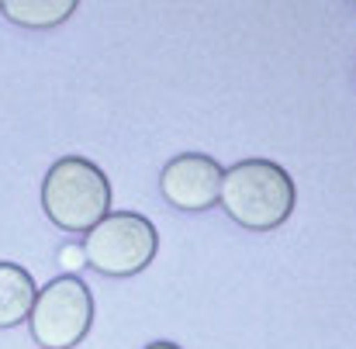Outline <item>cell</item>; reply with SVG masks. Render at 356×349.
Masks as SVG:
<instances>
[{
  "instance_id": "1",
  "label": "cell",
  "mask_w": 356,
  "mask_h": 349,
  "mask_svg": "<svg viewBox=\"0 0 356 349\" xmlns=\"http://www.w3.org/2000/svg\"><path fill=\"white\" fill-rule=\"evenodd\" d=\"M222 208L249 232H270L294 211V180L270 159H245L222 177Z\"/></svg>"
},
{
  "instance_id": "2",
  "label": "cell",
  "mask_w": 356,
  "mask_h": 349,
  "mask_svg": "<svg viewBox=\"0 0 356 349\" xmlns=\"http://www.w3.org/2000/svg\"><path fill=\"white\" fill-rule=\"evenodd\" d=\"M42 208L63 232H90L111 211V184L90 159L66 156L42 184Z\"/></svg>"
},
{
  "instance_id": "3",
  "label": "cell",
  "mask_w": 356,
  "mask_h": 349,
  "mask_svg": "<svg viewBox=\"0 0 356 349\" xmlns=\"http://www.w3.org/2000/svg\"><path fill=\"white\" fill-rule=\"evenodd\" d=\"M94 322V298L80 277H56L35 294L28 325L42 349H73Z\"/></svg>"
},
{
  "instance_id": "4",
  "label": "cell",
  "mask_w": 356,
  "mask_h": 349,
  "mask_svg": "<svg viewBox=\"0 0 356 349\" xmlns=\"http://www.w3.org/2000/svg\"><path fill=\"white\" fill-rule=\"evenodd\" d=\"M159 249V232L149 218L131 215V211H118L108 215L104 222H97L87 242H83V256L87 263L104 273V277H131L142 273L152 256Z\"/></svg>"
},
{
  "instance_id": "5",
  "label": "cell",
  "mask_w": 356,
  "mask_h": 349,
  "mask_svg": "<svg viewBox=\"0 0 356 349\" xmlns=\"http://www.w3.org/2000/svg\"><path fill=\"white\" fill-rule=\"evenodd\" d=\"M222 177H225V170L211 156L187 152V156H177V159H170L163 166L159 190L180 211H204V208H211L218 201Z\"/></svg>"
},
{
  "instance_id": "6",
  "label": "cell",
  "mask_w": 356,
  "mask_h": 349,
  "mask_svg": "<svg viewBox=\"0 0 356 349\" xmlns=\"http://www.w3.org/2000/svg\"><path fill=\"white\" fill-rule=\"evenodd\" d=\"M35 280L17 263H0V329L21 325L35 305Z\"/></svg>"
},
{
  "instance_id": "7",
  "label": "cell",
  "mask_w": 356,
  "mask_h": 349,
  "mask_svg": "<svg viewBox=\"0 0 356 349\" xmlns=\"http://www.w3.org/2000/svg\"><path fill=\"white\" fill-rule=\"evenodd\" d=\"M0 10L14 24L52 28V24H63L76 10V0H7V3H0Z\"/></svg>"
},
{
  "instance_id": "8",
  "label": "cell",
  "mask_w": 356,
  "mask_h": 349,
  "mask_svg": "<svg viewBox=\"0 0 356 349\" xmlns=\"http://www.w3.org/2000/svg\"><path fill=\"white\" fill-rule=\"evenodd\" d=\"M145 349H180V346H173V343H152V346H145Z\"/></svg>"
}]
</instances>
